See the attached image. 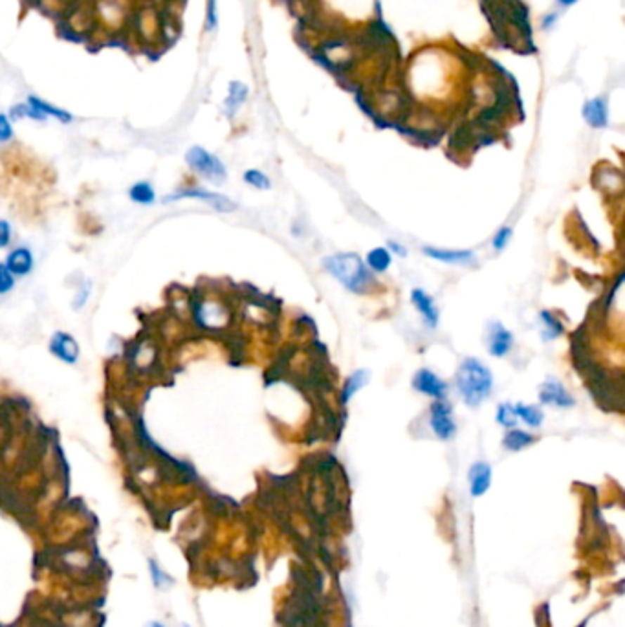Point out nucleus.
Returning a JSON list of instances; mask_svg holds the SVG:
<instances>
[{"instance_id": "1", "label": "nucleus", "mask_w": 625, "mask_h": 627, "mask_svg": "<svg viewBox=\"0 0 625 627\" xmlns=\"http://www.w3.org/2000/svg\"><path fill=\"white\" fill-rule=\"evenodd\" d=\"M457 387L460 396L470 407L481 405L494 387L490 369L481 360L468 358L460 363L457 372Z\"/></svg>"}, {"instance_id": "2", "label": "nucleus", "mask_w": 625, "mask_h": 627, "mask_svg": "<svg viewBox=\"0 0 625 627\" xmlns=\"http://www.w3.org/2000/svg\"><path fill=\"white\" fill-rule=\"evenodd\" d=\"M328 274L340 281L345 289L354 293H365L373 284V275L365 262L356 253H337L323 260Z\"/></svg>"}, {"instance_id": "3", "label": "nucleus", "mask_w": 625, "mask_h": 627, "mask_svg": "<svg viewBox=\"0 0 625 627\" xmlns=\"http://www.w3.org/2000/svg\"><path fill=\"white\" fill-rule=\"evenodd\" d=\"M186 163L191 171L200 175L205 180L213 182V184H222L228 177L222 160L207 149H204V147H200V145H193L191 149L187 151Z\"/></svg>"}, {"instance_id": "4", "label": "nucleus", "mask_w": 625, "mask_h": 627, "mask_svg": "<svg viewBox=\"0 0 625 627\" xmlns=\"http://www.w3.org/2000/svg\"><path fill=\"white\" fill-rule=\"evenodd\" d=\"M183 198H193L200 200L210 204L211 208L219 211V213H231L237 209V204L233 200H229L228 196L219 195V193H213V191L202 189V187H183V189H178L176 193L169 195L167 198H164V202H174V200H183Z\"/></svg>"}, {"instance_id": "5", "label": "nucleus", "mask_w": 625, "mask_h": 627, "mask_svg": "<svg viewBox=\"0 0 625 627\" xmlns=\"http://www.w3.org/2000/svg\"><path fill=\"white\" fill-rule=\"evenodd\" d=\"M48 348H50V353L59 362L66 363V365H75V363L79 362V343H77V339L74 336L65 332V330L53 332V336L50 338V343H48Z\"/></svg>"}, {"instance_id": "6", "label": "nucleus", "mask_w": 625, "mask_h": 627, "mask_svg": "<svg viewBox=\"0 0 625 627\" xmlns=\"http://www.w3.org/2000/svg\"><path fill=\"white\" fill-rule=\"evenodd\" d=\"M430 424L431 429L434 431V435L442 441H449L453 438L455 431H457V424L453 420L451 407H449L444 400H437L431 404L430 409Z\"/></svg>"}, {"instance_id": "7", "label": "nucleus", "mask_w": 625, "mask_h": 627, "mask_svg": "<svg viewBox=\"0 0 625 627\" xmlns=\"http://www.w3.org/2000/svg\"><path fill=\"white\" fill-rule=\"evenodd\" d=\"M4 265L8 266L15 277H26L32 274L35 259H33V251L28 246H17L6 255Z\"/></svg>"}, {"instance_id": "8", "label": "nucleus", "mask_w": 625, "mask_h": 627, "mask_svg": "<svg viewBox=\"0 0 625 627\" xmlns=\"http://www.w3.org/2000/svg\"><path fill=\"white\" fill-rule=\"evenodd\" d=\"M413 387H415L418 393H424L427 396H433V398L440 400L446 395V384L440 380L433 371L430 369H420L416 372L415 378H413Z\"/></svg>"}, {"instance_id": "9", "label": "nucleus", "mask_w": 625, "mask_h": 627, "mask_svg": "<svg viewBox=\"0 0 625 627\" xmlns=\"http://www.w3.org/2000/svg\"><path fill=\"white\" fill-rule=\"evenodd\" d=\"M539 400H541V404H552L558 405V407H572L574 405V398L567 393L563 384L555 380V378L546 380L543 384L541 391H539Z\"/></svg>"}, {"instance_id": "10", "label": "nucleus", "mask_w": 625, "mask_h": 627, "mask_svg": "<svg viewBox=\"0 0 625 627\" xmlns=\"http://www.w3.org/2000/svg\"><path fill=\"white\" fill-rule=\"evenodd\" d=\"M513 336L508 329H504L501 323H494L490 329V338H488V353L495 358H503L512 350Z\"/></svg>"}, {"instance_id": "11", "label": "nucleus", "mask_w": 625, "mask_h": 627, "mask_svg": "<svg viewBox=\"0 0 625 627\" xmlns=\"http://www.w3.org/2000/svg\"><path fill=\"white\" fill-rule=\"evenodd\" d=\"M424 253L431 259L446 262V265H470L475 259L473 251L470 250H442V248L425 246Z\"/></svg>"}, {"instance_id": "12", "label": "nucleus", "mask_w": 625, "mask_h": 627, "mask_svg": "<svg viewBox=\"0 0 625 627\" xmlns=\"http://www.w3.org/2000/svg\"><path fill=\"white\" fill-rule=\"evenodd\" d=\"M584 118L593 129H603L609 121V108L605 98H594L585 103Z\"/></svg>"}, {"instance_id": "13", "label": "nucleus", "mask_w": 625, "mask_h": 627, "mask_svg": "<svg viewBox=\"0 0 625 627\" xmlns=\"http://www.w3.org/2000/svg\"><path fill=\"white\" fill-rule=\"evenodd\" d=\"M411 301H413V305L416 307V310L420 312L422 317H424V321L427 323V327L434 329V327H437V323H439V310H437V307H434L433 298H431V296H427L424 290L416 289V290H413V293H411Z\"/></svg>"}, {"instance_id": "14", "label": "nucleus", "mask_w": 625, "mask_h": 627, "mask_svg": "<svg viewBox=\"0 0 625 627\" xmlns=\"http://www.w3.org/2000/svg\"><path fill=\"white\" fill-rule=\"evenodd\" d=\"M26 103H28L30 107L35 108L44 120L53 118V120L61 121V123H72V121H74V116H72L70 112L65 110V108L61 107H56V105H51L50 101H44V99H41L39 96H28Z\"/></svg>"}, {"instance_id": "15", "label": "nucleus", "mask_w": 625, "mask_h": 627, "mask_svg": "<svg viewBox=\"0 0 625 627\" xmlns=\"http://www.w3.org/2000/svg\"><path fill=\"white\" fill-rule=\"evenodd\" d=\"M491 483V468L486 462H477L470 469V484H472L473 498H481L488 492Z\"/></svg>"}, {"instance_id": "16", "label": "nucleus", "mask_w": 625, "mask_h": 627, "mask_svg": "<svg viewBox=\"0 0 625 627\" xmlns=\"http://www.w3.org/2000/svg\"><path fill=\"white\" fill-rule=\"evenodd\" d=\"M247 84L240 83V81H231L228 89V98L224 101V112L228 118H233L237 114V110L243 107V103L247 98Z\"/></svg>"}, {"instance_id": "17", "label": "nucleus", "mask_w": 625, "mask_h": 627, "mask_svg": "<svg viewBox=\"0 0 625 627\" xmlns=\"http://www.w3.org/2000/svg\"><path fill=\"white\" fill-rule=\"evenodd\" d=\"M129 198H131L134 204L150 205L156 202V191H154L150 182L147 180L136 182L134 186H131V189H129Z\"/></svg>"}, {"instance_id": "18", "label": "nucleus", "mask_w": 625, "mask_h": 627, "mask_svg": "<svg viewBox=\"0 0 625 627\" xmlns=\"http://www.w3.org/2000/svg\"><path fill=\"white\" fill-rule=\"evenodd\" d=\"M536 442V437L530 435L528 431H521V429H510L506 431L503 438V446L510 451H521L524 448H528L530 444Z\"/></svg>"}, {"instance_id": "19", "label": "nucleus", "mask_w": 625, "mask_h": 627, "mask_svg": "<svg viewBox=\"0 0 625 627\" xmlns=\"http://www.w3.org/2000/svg\"><path fill=\"white\" fill-rule=\"evenodd\" d=\"M392 253L387 250V248H374V250L369 251V255H367V266H369L373 272H385V270L391 266V260H392Z\"/></svg>"}, {"instance_id": "20", "label": "nucleus", "mask_w": 625, "mask_h": 627, "mask_svg": "<svg viewBox=\"0 0 625 627\" xmlns=\"http://www.w3.org/2000/svg\"><path fill=\"white\" fill-rule=\"evenodd\" d=\"M367 381H369V372L356 371L354 374H352V376L347 380L345 389H343V393H341V400H340L341 404H347V402H349V400L352 398V396H354L356 393H358V391L361 389L365 384H367Z\"/></svg>"}, {"instance_id": "21", "label": "nucleus", "mask_w": 625, "mask_h": 627, "mask_svg": "<svg viewBox=\"0 0 625 627\" xmlns=\"http://www.w3.org/2000/svg\"><path fill=\"white\" fill-rule=\"evenodd\" d=\"M515 407V413H517V418H521L527 426L530 428H539L543 424V411L536 405H523V404H517L513 405Z\"/></svg>"}, {"instance_id": "22", "label": "nucleus", "mask_w": 625, "mask_h": 627, "mask_svg": "<svg viewBox=\"0 0 625 627\" xmlns=\"http://www.w3.org/2000/svg\"><path fill=\"white\" fill-rule=\"evenodd\" d=\"M541 321L543 325H545V334H543V339L548 341V339H555L558 336L563 334V325H561V321L550 314V312H541Z\"/></svg>"}, {"instance_id": "23", "label": "nucleus", "mask_w": 625, "mask_h": 627, "mask_svg": "<svg viewBox=\"0 0 625 627\" xmlns=\"http://www.w3.org/2000/svg\"><path fill=\"white\" fill-rule=\"evenodd\" d=\"M244 182H246L247 186L255 187V189H270L271 187L270 178L262 171H259V169H247L244 172Z\"/></svg>"}, {"instance_id": "24", "label": "nucleus", "mask_w": 625, "mask_h": 627, "mask_svg": "<svg viewBox=\"0 0 625 627\" xmlns=\"http://www.w3.org/2000/svg\"><path fill=\"white\" fill-rule=\"evenodd\" d=\"M149 574H150V578H153V583L156 589H164V587H169L171 583H173V578L169 576L167 572L160 567L158 563L154 562V559H150L149 562Z\"/></svg>"}, {"instance_id": "25", "label": "nucleus", "mask_w": 625, "mask_h": 627, "mask_svg": "<svg viewBox=\"0 0 625 627\" xmlns=\"http://www.w3.org/2000/svg\"><path fill=\"white\" fill-rule=\"evenodd\" d=\"M517 413H515V407L512 404H501L497 409V422L503 426V428H513L517 424Z\"/></svg>"}, {"instance_id": "26", "label": "nucleus", "mask_w": 625, "mask_h": 627, "mask_svg": "<svg viewBox=\"0 0 625 627\" xmlns=\"http://www.w3.org/2000/svg\"><path fill=\"white\" fill-rule=\"evenodd\" d=\"M15 281H17V277L11 274L4 262H0V296L10 293L15 289Z\"/></svg>"}, {"instance_id": "27", "label": "nucleus", "mask_w": 625, "mask_h": 627, "mask_svg": "<svg viewBox=\"0 0 625 627\" xmlns=\"http://www.w3.org/2000/svg\"><path fill=\"white\" fill-rule=\"evenodd\" d=\"M219 26V13H217V0H207L205 4V30L213 32Z\"/></svg>"}, {"instance_id": "28", "label": "nucleus", "mask_w": 625, "mask_h": 627, "mask_svg": "<svg viewBox=\"0 0 625 627\" xmlns=\"http://www.w3.org/2000/svg\"><path fill=\"white\" fill-rule=\"evenodd\" d=\"M13 134L15 132H13V125H11L10 116L0 112V145L11 141Z\"/></svg>"}, {"instance_id": "29", "label": "nucleus", "mask_w": 625, "mask_h": 627, "mask_svg": "<svg viewBox=\"0 0 625 627\" xmlns=\"http://www.w3.org/2000/svg\"><path fill=\"white\" fill-rule=\"evenodd\" d=\"M510 237H512V228L504 226V228H501L499 232L495 233L494 241H491V246H494L497 251L504 250V248H506V244H508Z\"/></svg>"}, {"instance_id": "30", "label": "nucleus", "mask_w": 625, "mask_h": 627, "mask_svg": "<svg viewBox=\"0 0 625 627\" xmlns=\"http://www.w3.org/2000/svg\"><path fill=\"white\" fill-rule=\"evenodd\" d=\"M11 235H13V229H11L10 220L0 219V250H4V248L10 246Z\"/></svg>"}, {"instance_id": "31", "label": "nucleus", "mask_w": 625, "mask_h": 627, "mask_svg": "<svg viewBox=\"0 0 625 627\" xmlns=\"http://www.w3.org/2000/svg\"><path fill=\"white\" fill-rule=\"evenodd\" d=\"M89 298H90V283H84L83 286L79 289V292L75 293L74 303H72V308H75V310H81V308L86 305Z\"/></svg>"}, {"instance_id": "32", "label": "nucleus", "mask_w": 625, "mask_h": 627, "mask_svg": "<svg viewBox=\"0 0 625 627\" xmlns=\"http://www.w3.org/2000/svg\"><path fill=\"white\" fill-rule=\"evenodd\" d=\"M389 248H391V251H394L397 255H406V253H407L406 248H401L400 244H398V242H394V241H389Z\"/></svg>"}, {"instance_id": "33", "label": "nucleus", "mask_w": 625, "mask_h": 627, "mask_svg": "<svg viewBox=\"0 0 625 627\" xmlns=\"http://www.w3.org/2000/svg\"><path fill=\"white\" fill-rule=\"evenodd\" d=\"M555 19H558V13H550V15H546L545 19H543V28L545 30H548L552 26V24L555 23Z\"/></svg>"}, {"instance_id": "34", "label": "nucleus", "mask_w": 625, "mask_h": 627, "mask_svg": "<svg viewBox=\"0 0 625 627\" xmlns=\"http://www.w3.org/2000/svg\"><path fill=\"white\" fill-rule=\"evenodd\" d=\"M558 2H560L561 6H574L578 0H558Z\"/></svg>"}, {"instance_id": "35", "label": "nucleus", "mask_w": 625, "mask_h": 627, "mask_svg": "<svg viewBox=\"0 0 625 627\" xmlns=\"http://www.w3.org/2000/svg\"><path fill=\"white\" fill-rule=\"evenodd\" d=\"M149 627H167V626H164L162 622H150Z\"/></svg>"}]
</instances>
